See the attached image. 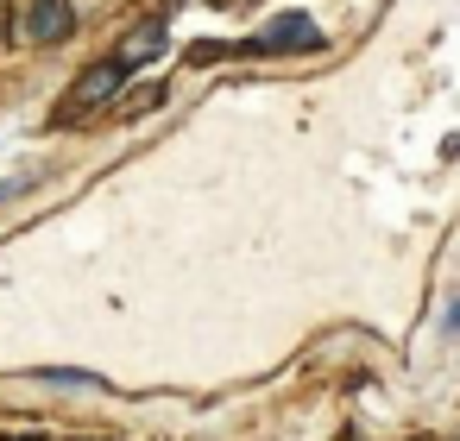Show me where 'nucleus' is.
<instances>
[{
  "label": "nucleus",
  "instance_id": "423d86ee",
  "mask_svg": "<svg viewBox=\"0 0 460 441\" xmlns=\"http://www.w3.org/2000/svg\"><path fill=\"white\" fill-rule=\"evenodd\" d=\"M158 101H164V89H158V83H146V89H133V95H127V114H146V108H158Z\"/></svg>",
  "mask_w": 460,
  "mask_h": 441
},
{
  "label": "nucleus",
  "instance_id": "7ed1b4c3",
  "mask_svg": "<svg viewBox=\"0 0 460 441\" xmlns=\"http://www.w3.org/2000/svg\"><path fill=\"white\" fill-rule=\"evenodd\" d=\"M70 32H76L70 0H26V13H20V39L26 45H64Z\"/></svg>",
  "mask_w": 460,
  "mask_h": 441
},
{
  "label": "nucleus",
  "instance_id": "39448f33",
  "mask_svg": "<svg viewBox=\"0 0 460 441\" xmlns=\"http://www.w3.org/2000/svg\"><path fill=\"white\" fill-rule=\"evenodd\" d=\"M32 378H39V384H51V391H102V378H95V372H70V366H39Z\"/></svg>",
  "mask_w": 460,
  "mask_h": 441
},
{
  "label": "nucleus",
  "instance_id": "f03ea898",
  "mask_svg": "<svg viewBox=\"0 0 460 441\" xmlns=\"http://www.w3.org/2000/svg\"><path fill=\"white\" fill-rule=\"evenodd\" d=\"M127 64L120 57H102V64H89L83 76H76V89H70V108L76 114H89V108H114L120 95H127Z\"/></svg>",
  "mask_w": 460,
  "mask_h": 441
},
{
  "label": "nucleus",
  "instance_id": "f257e3e1",
  "mask_svg": "<svg viewBox=\"0 0 460 441\" xmlns=\"http://www.w3.org/2000/svg\"><path fill=\"white\" fill-rule=\"evenodd\" d=\"M322 45V26L309 20V13H278V20H265L240 51L246 57H278V51H315Z\"/></svg>",
  "mask_w": 460,
  "mask_h": 441
},
{
  "label": "nucleus",
  "instance_id": "6e6552de",
  "mask_svg": "<svg viewBox=\"0 0 460 441\" xmlns=\"http://www.w3.org/2000/svg\"><path fill=\"white\" fill-rule=\"evenodd\" d=\"M20 190H26V183H0V202H13V196H20Z\"/></svg>",
  "mask_w": 460,
  "mask_h": 441
},
{
  "label": "nucleus",
  "instance_id": "20e7f679",
  "mask_svg": "<svg viewBox=\"0 0 460 441\" xmlns=\"http://www.w3.org/2000/svg\"><path fill=\"white\" fill-rule=\"evenodd\" d=\"M164 45H171V20H164V13H152L146 26H133V32L120 39V51H114V57H120L127 70H146V64H158V57H164Z\"/></svg>",
  "mask_w": 460,
  "mask_h": 441
},
{
  "label": "nucleus",
  "instance_id": "0eeeda50",
  "mask_svg": "<svg viewBox=\"0 0 460 441\" xmlns=\"http://www.w3.org/2000/svg\"><path fill=\"white\" fill-rule=\"evenodd\" d=\"M441 334H460V296L447 303V315H441Z\"/></svg>",
  "mask_w": 460,
  "mask_h": 441
}]
</instances>
